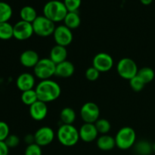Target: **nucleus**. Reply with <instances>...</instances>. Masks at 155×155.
I'll list each match as a JSON object with an SVG mask.
<instances>
[{"label": "nucleus", "instance_id": "nucleus-1", "mask_svg": "<svg viewBox=\"0 0 155 155\" xmlns=\"http://www.w3.org/2000/svg\"><path fill=\"white\" fill-rule=\"evenodd\" d=\"M38 99L45 103L55 101L60 97L61 89L58 83L51 80H41L36 87Z\"/></svg>", "mask_w": 155, "mask_h": 155}, {"label": "nucleus", "instance_id": "nucleus-2", "mask_svg": "<svg viewBox=\"0 0 155 155\" xmlns=\"http://www.w3.org/2000/svg\"><path fill=\"white\" fill-rule=\"evenodd\" d=\"M68 11L63 2L51 0L45 3L43 7V15L54 23L64 21Z\"/></svg>", "mask_w": 155, "mask_h": 155}, {"label": "nucleus", "instance_id": "nucleus-3", "mask_svg": "<svg viewBox=\"0 0 155 155\" xmlns=\"http://www.w3.org/2000/svg\"><path fill=\"white\" fill-rule=\"evenodd\" d=\"M57 138L64 146H74L80 140L79 130L73 125L62 124L57 132Z\"/></svg>", "mask_w": 155, "mask_h": 155}, {"label": "nucleus", "instance_id": "nucleus-4", "mask_svg": "<svg viewBox=\"0 0 155 155\" xmlns=\"http://www.w3.org/2000/svg\"><path fill=\"white\" fill-rule=\"evenodd\" d=\"M114 139L118 148L121 150L130 149L136 143V132L132 127H124L117 132Z\"/></svg>", "mask_w": 155, "mask_h": 155}, {"label": "nucleus", "instance_id": "nucleus-5", "mask_svg": "<svg viewBox=\"0 0 155 155\" xmlns=\"http://www.w3.org/2000/svg\"><path fill=\"white\" fill-rule=\"evenodd\" d=\"M56 64L50 58H42L33 68L34 75L41 80H49L55 75Z\"/></svg>", "mask_w": 155, "mask_h": 155}, {"label": "nucleus", "instance_id": "nucleus-6", "mask_svg": "<svg viewBox=\"0 0 155 155\" xmlns=\"http://www.w3.org/2000/svg\"><path fill=\"white\" fill-rule=\"evenodd\" d=\"M32 24L34 33L40 37H48L53 35L56 28L54 23L44 15L38 16Z\"/></svg>", "mask_w": 155, "mask_h": 155}, {"label": "nucleus", "instance_id": "nucleus-7", "mask_svg": "<svg viewBox=\"0 0 155 155\" xmlns=\"http://www.w3.org/2000/svg\"><path fill=\"white\" fill-rule=\"evenodd\" d=\"M117 71L120 77L124 80H130L138 74V66L136 62L130 58L120 59L117 65Z\"/></svg>", "mask_w": 155, "mask_h": 155}, {"label": "nucleus", "instance_id": "nucleus-8", "mask_svg": "<svg viewBox=\"0 0 155 155\" xmlns=\"http://www.w3.org/2000/svg\"><path fill=\"white\" fill-rule=\"evenodd\" d=\"M99 107L94 102L85 103L80 109V117L87 124H95L99 119Z\"/></svg>", "mask_w": 155, "mask_h": 155}, {"label": "nucleus", "instance_id": "nucleus-9", "mask_svg": "<svg viewBox=\"0 0 155 155\" xmlns=\"http://www.w3.org/2000/svg\"><path fill=\"white\" fill-rule=\"evenodd\" d=\"M33 33L34 31L33 24L31 23L26 22L21 20L13 25L14 38L18 40H27L33 36Z\"/></svg>", "mask_w": 155, "mask_h": 155}, {"label": "nucleus", "instance_id": "nucleus-10", "mask_svg": "<svg viewBox=\"0 0 155 155\" xmlns=\"http://www.w3.org/2000/svg\"><path fill=\"white\" fill-rule=\"evenodd\" d=\"M54 39L56 45L67 47L72 42L73 33L72 30L65 25H60L56 27L53 33Z\"/></svg>", "mask_w": 155, "mask_h": 155}, {"label": "nucleus", "instance_id": "nucleus-11", "mask_svg": "<svg viewBox=\"0 0 155 155\" xmlns=\"http://www.w3.org/2000/svg\"><path fill=\"white\" fill-rule=\"evenodd\" d=\"M114 66V60L111 56L105 52L98 53L92 60V67L101 72H107Z\"/></svg>", "mask_w": 155, "mask_h": 155}, {"label": "nucleus", "instance_id": "nucleus-12", "mask_svg": "<svg viewBox=\"0 0 155 155\" xmlns=\"http://www.w3.org/2000/svg\"><path fill=\"white\" fill-rule=\"evenodd\" d=\"M35 143L40 147L47 146L53 142L54 133L52 129L48 127H42L36 130L34 134Z\"/></svg>", "mask_w": 155, "mask_h": 155}, {"label": "nucleus", "instance_id": "nucleus-13", "mask_svg": "<svg viewBox=\"0 0 155 155\" xmlns=\"http://www.w3.org/2000/svg\"><path fill=\"white\" fill-rule=\"evenodd\" d=\"M79 134H80V139L82 141L85 142H92L97 139L98 133L95 124L85 123L80 127Z\"/></svg>", "mask_w": 155, "mask_h": 155}, {"label": "nucleus", "instance_id": "nucleus-14", "mask_svg": "<svg viewBox=\"0 0 155 155\" xmlns=\"http://www.w3.org/2000/svg\"><path fill=\"white\" fill-rule=\"evenodd\" d=\"M48 114V107L46 103L38 100L30 106V115L34 120L41 121L45 119Z\"/></svg>", "mask_w": 155, "mask_h": 155}, {"label": "nucleus", "instance_id": "nucleus-15", "mask_svg": "<svg viewBox=\"0 0 155 155\" xmlns=\"http://www.w3.org/2000/svg\"><path fill=\"white\" fill-rule=\"evenodd\" d=\"M16 86L21 92L33 89L35 86V77L29 73H23L20 74L16 80Z\"/></svg>", "mask_w": 155, "mask_h": 155}, {"label": "nucleus", "instance_id": "nucleus-16", "mask_svg": "<svg viewBox=\"0 0 155 155\" xmlns=\"http://www.w3.org/2000/svg\"><path fill=\"white\" fill-rule=\"evenodd\" d=\"M40 60L39 54L33 50H26L20 56V62L24 67L27 68H34Z\"/></svg>", "mask_w": 155, "mask_h": 155}, {"label": "nucleus", "instance_id": "nucleus-17", "mask_svg": "<svg viewBox=\"0 0 155 155\" xmlns=\"http://www.w3.org/2000/svg\"><path fill=\"white\" fill-rule=\"evenodd\" d=\"M75 71L74 65L69 61H64L61 63L56 64L55 75L61 78L71 77Z\"/></svg>", "mask_w": 155, "mask_h": 155}, {"label": "nucleus", "instance_id": "nucleus-18", "mask_svg": "<svg viewBox=\"0 0 155 155\" xmlns=\"http://www.w3.org/2000/svg\"><path fill=\"white\" fill-rule=\"evenodd\" d=\"M67 57H68V51L66 47L56 45L53 46L50 51L49 58L55 64H58L66 61Z\"/></svg>", "mask_w": 155, "mask_h": 155}, {"label": "nucleus", "instance_id": "nucleus-19", "mask_svg": "<svg viewBox=\"0 0 155 155\" xmlns=\"http://www.w3.org/2000/svg\"><path fill=\"white\" fill-rule=\"evenodd\" d=\"M97 146L101 151H110L116 146L115 139L109 135H102L97 139Z\"/></svg>", "mask_w": 155, "mask_h": 155}, {"label": "nucleus", "instance_id": "nucleus-20", "mask_svg": "<svg viewBox=\"0 0 155 155\" xmlns=\"http://www.w3.org/2000/svg\"><path fill=\"white\" fill-rule=\"evenodd\" d=\"M20 17L21 21H26L33 24V21L38 17L36 9L30 5L24 6L20 11Z\"/></svg>", "mask_w": 155, "mask_h": 155}, {"label": "nucleus", "instance_id": "nucleus-21", "mask_svg": "<svg viewBox=\"0 0 155 155\" xmlns=\"http://www.w3.org/2000/svg\"><path fill=\"white\" fill-rule=\"evenodd\" d=\"M64 22L67 27L72 30L80 27V24H81V19H80V17L77 12H68L64 20Z\"/></svg>", "mask_w": 155, "mask_h": 155}, {"label": "nucleus", "instance_id": "nucleus-22", "mask_svg": "<svg viewBox=\"0 0 155 155\" xmlns=\"http://www.w3.org/2000/svg\"><path fill=\"white\" fill-rule=\"evenodd\" d=\"M60 119L63 124L73 125L76 120V112L71 107H64L60 113Z\"/></svg>", "mask_w": 155, "mask_h": 155}, {"label": "nucleus", "instance_id": "nucleus-23", "mask_svg": "<svg viewBox=\"0 0 155 155\" xmlns=\"http://www.w3.org/2000/svg\"><path fill=\"white\" fill-rule=\"evenodd\" d=\"M13 11L9 4L0 1V23L8 22L12 18Z\"/></svg>", "mask_w": 155, "mask_h": 155}, {"label": "nucleus", "instance_id": "nucleus-24", "mask_svg": "<svg viewBox=\"0 0 155 155\" xmlns=\"http://www.w3.org/2000/svg\"><path fill=\"white\" fill-rule=\"evenodd\" d=\"M14 37L13 25L9 22L0 23V39L8 40Z\"/></svg>", "mask_w": 155, "mask_h": 155}, {"label": "nucleus", "instance_id": "nucleus-25", "mask_svg": "<svg viewBox=\"0 0 155 155\" xmlns=\"http://www.w3.org/2000/svg\"><path fill=\"white\" fill-rule=\"evenodd\" d=\"M21 98L22 102L28 106H31L32 104H33L39 100L35 89H30V90L22 92Z\"/></svg>", "mask_w": 155, "mask_h": 155}, {"label": "nucleus", "instance_id": "nucleus-26", "mask_svg": "<svg viewBox=\"0 0 155 155\" xmlns=\"http://www.w3.org/2000/svg\"><path fill=\"white\" fill-rule=\"evenodd\" d=\"M135 151L139 155H150L152 152L153 148L147 141H140L135 145Z\"/></svg>", "mask_w": 155, "mask_h": 155}, {"label": "nucleus", "instance_id": "nucleus-27", "mask_svg": "<svg viewBox=\"0 0 155 155\" xmlns=\"http://www.w3.org/2000/svg\"><path fill=\"white\" fill-rule=\"evenodd\" d=\"M137 75L143 80L145 84H147V83H151L154 80L155 74L154 70L151 69V68L145 67L139 70Z\"/></svg>", "mask_w": 155, "mask_h": 155}, {"label": "nucleus", "instance_id": "nucleus-28", "mask_svg": "<svg viewBox=\"0 0 155 155\" xmlns=\"http://www.w3.org/2000/svg\"><path fill=\"white\" fill-rule=\"evenodd\" d=\"M95 126L96 127V130L98 133L101 135H106L110 132L111 126H110V122L106 119H98L96 122L95 123Z\"/></svg>", "mask_w": 155, "mask_h": 155}, {"label": "nucleus", "instance_id": "nucleus-29", "mask_svg": "<svg viewBox=\"0 0 155 155\" xmlns=\"http://www.w3.org/2000/svg\"><path fill=\"white\" fill-rule=\"evenodd\" d=\"M130 86L135 92H140L144 89L145 83L138 75L130 80Z\"/></svg>", "mask_w": 155, "mask_h": 155}, {"label": "nucleus", "instance_id": "nucleus-30", "mask_svg": "<svg viewBox=\"0 0 155 155\" xmlns=\"http://www.w3.org/2000/svg\"><path fill=\"white\" fill-rule=\"evenodd\" d=\"M63 2L68 12H76L80 8L82 0H64Z\"/></svg>", "mask_w": 155, "mask_h": 155}, {"label": "nucleus", "instance_id": "nucleus-31", "mask_svg": "<svg viewBox=\"0 0 155 155\" xmlns=\"http://www.w3.org/2000/svg\"><path fill=\"white\" fill-rule=\"evenodd\" d=\"M42 148L37 144L33 143L27 145L25 149L24 155H42Z\"/></svg>", "mask_w": 155, "mask_h": 155}, {"label": "nucleus", "instance_id": "nucleus-32", "mask_svg": "<svg viewBox=\"0 0 155 155\" xmlns=\"http://www.w3.org/2000/svg\"><path fill=\"white\" fill-rule=\"evenodd\" d=\"M85 75H86V78L89 81H95L99 77L100 72L94 67H91L86 70Z\"/></svg>", "mask_w": 155, "mask_h": 155}, {"label": "nucleus", "instance_id": "nucleus-33", "mask_svg": "<svg viewBox=\"0 0 155 155\" xmlns=\"http://www.w3.org/2000/svg\"><path fill=\"white\" fill-rule=\"evenodd\" d=\"M10 135V129L8 125L4 121H0V141L5 142Z\"/></svg>", "mask_w": 155, "mask_h": 155}, {"label": "nucleus", "instance_id": "nucleus-34", "mask_svg": "<svg viewBox=\"0 0 155 155\" xmlns=\"http://www.w3.org/2000/svg\"><path fill=\"white\" fill-rule=\"evenodd\" d=\"M5 142L9 148H14L18 146L20 144V139L16 135H9L5 140Z\"/></svg>", "mask_w": 155, "mask_h": 155}, {"label": "nucleus", "instance_id": "nucleus-35", "mask_svg": "<svg viewBox=\"0 0 155 155\" xmlns=\"http://www.w3.org/2000/svg\"><path fill=\"white\" fill-rule=\"evenodd\" d=\"M9 148L5 142L0 141V155H8Z\"/></svg>", "mask_w": 155, "mask_h": 155}, {"label": "nucleus", "instance_id": "nucleus-36", "mask_svg": "<svg viewBox=\"0 0 155 155\" xmlns=\"http://www.w3.org/2000/svg\"><path fill=\"white\" fill-rule=\"evenodd\" d=\"M24 141H25L27 145H31V144L35 143V138H34V135H31V134H28L24 137Z\"/></svg>", "mask_w": 155, "mask_h": 155}, {"label": "nucleus", "instance_id": "nucleus-37", "mask_svg": "<svg viewBox=\"0 0 155 155\" xmlns=\"http://www.w3.org/2000/svg\"><path fill=\"white\" fill-rule=\"evenodd\" d=\"M153 1L154 0H140L141 3L142 5H151Z\"/></svg>", "mask_w": 155, "mask_h": 155}, {"label": "nucleus", "instance_id": "nucleus-38", "mask_svg": "<svg viewBox=\"0 0 155 155\" xmlns=\"http://www.w3.org/2000/svg\"><path fill=\"white\" fill-rule=\"evenodd\" d=\"M152 148H153V151H154V152H155V143L152 145Z\"/></svg>", "mask_w": 155, "mask_h": 155}]
</instances>
